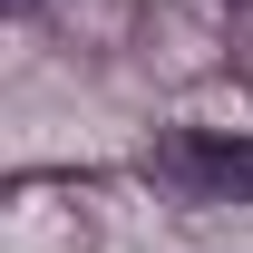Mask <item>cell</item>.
<instances>
[{
    "label": "cell",
    "mask_w": 253,
    "mask_h": 253,
    "mask_svg": "<svg viewBox=\"0 0 253 253\" xmlns=\"http://www.w3.org/2000/svg\"><path fill=\"white\" fill-rule=\"evenodd\" d=\"M156 166L175 185H195V195H244L253 185V136H234V146H224V136H175Z\"/></svg>",
    "instance_id": "6da1fadb"
}]
</instances>
